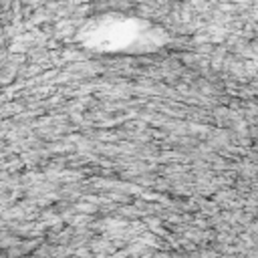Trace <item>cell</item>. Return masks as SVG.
Wrapping results in <instances>:
<instances>
[{
    "mask_svg": "<svg viewBox=\"0 0 258 258\" xmlns=\"http://www.w3.org/2000/svg\"><path fill=\"white\" fill-rule=\"evenodd\" d=\"M91 36L95 38L93 44L107 48V50H117V48H127V46L137 44L139 36H143V30L133 20L115 18V20L101 22L91 32Z\"/></svg>",
    "mask_w": 258,
    "mask_h": 258,
    "instance_id": "6da1fadb",
    "label": "cell"
}]
</instances>
